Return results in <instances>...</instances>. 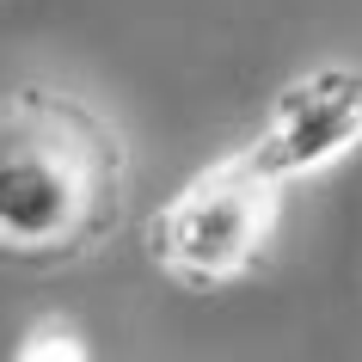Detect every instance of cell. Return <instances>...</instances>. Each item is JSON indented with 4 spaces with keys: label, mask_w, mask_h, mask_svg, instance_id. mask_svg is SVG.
<instances>
[{
    "label": "cell",
    "mask_w": 362,
    "mask_h": 362,
    "mask_svg": "<svg viewBox=\"0 0 362 362\" xmlns=\"http://www.w3.org/2000/svg\"><path fill=\"white\" fill-rule=\"evenodd\" d=\"M129 135L93 98L19 80L0 86V264L93 258L129 203Z\"/></svg>",
    "instance_id": "6da1fadb"
},
{
    "label": "cell",
    "mask_w": 362,
    "mask_h": 362,
    "mask_svg": "<svg viewBox=\"0 0 362 362\" xmlns=\"http://www.w3.org/2000/svg\"><path fill=\"white\" fill-rule=\"evenodd\" d=\"M283 191L252 148H233L209 166H197L178 191L153 209L148 221V258L160 276L178 288H228L246 283L264 264L276 221H283Z\"/></svg>",
    "instance_id": "7a4b0ae2"
},
{
    "label": "cell",
    "mask_w": 362,
    "mask_h": 362,
    "mask_svg": "<svg viewBox=\"0 0 362 362\" xmlns=\"http://www.w3.org/2000/svg\"><path fill=\"white\" fill-rule=\"evenodd\" d=\"M246 148L276 185L332 172L350 153H362V62H320L295 74L270 98Z\"/></svg>",
    "instance_id": "3957f363"
},
{
    "label": "cell",
    "mask_w": 362,
    "mask_h": 362,
    "mask_svg": "<svg viewBox=\"0 0 362 362\" xmlns=\"http://www.w3.org/2000/svg\"><path fill=\"white\" fill-rule=\"evenodd\" d=\"M6 362H93V350H86V332L68 313H43V320L25 325V338L13 344Z\"/></svg>",
    "instance_id": "277c9868"
}]
</instances>
